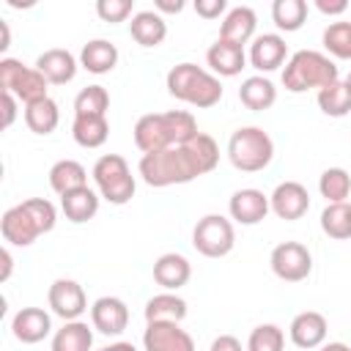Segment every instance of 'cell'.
<instances>
[{
  "mask_svg": "<svg viewBox=\"0 0 351 351\" xmlns=\"http://www.w3.org/2000/svg\"><path fill=\"white\" fill-rule=\"evenodd\" d=\"M228 211H230V219H236L239 225H258L266 219V214L271 211L269 206V195H263L261 189L255 186H247V189H236L228 200Z\"/></svg>",
  "mask_w": 351,
  "mask_h": 351,
  "instance_id": "13",
  "label": "cell"
},
{
  "mask_svg": "<svg viewBox=\"0 0 351 351\" xmlns=\"http://www.w3.org/2000/svg\"><path fill=\"white\" fill-rule=\"evenodd\" d=\"M195 11H197V16H203V19H217V16L228 14L230 8H228L225 0H195Z\"/></svg>",
  "mask_w": 351,
  "mask_h": 351,
  "instance_id": "41",
  "label": "cell"
},
{
  "mask_svg": "<svg viewBox=\"0 0 351 351\" xmlns=\"http://www.w3.org/2000/svg\"><path fill=\"white\" fill-rule=\"evenodd\" d=\"M156 14H178L184 11V0H156Z\"/></svg>",
  "mask_w": 351,
  "mask_h": 351,
  "instance_id": "45",
  "label": "cell"
},
{
  "mask_svg": "<svg viewBox=\"0 0 351 351\" xmlns=\"http://www.w3.org/2000/svg\"><path fill=\"white\" fill-rule=\"evenodd\" d=\"M274 143L261 126H239L228 140V159L241 173H258L269 167Z\"/></svg>",
  "mask_w": 351,
  "mask_h": 351,
  "instance_id": "5",
  "label": "cell"
},
{
  "mask_svg": "<svg viewBox=\"0 0 351 351\" xmlns=\"http://www.w3.org/2000/svg\"><path fill=\"white\" fill-rule=\"evenodd\" d=\"M0 258H3V271H0V282H5V280L11 277V266H14V261H11V252H8V250H3V252H0Z\"/></svg>",
  "mask_w": 351,
  "mask_h": 351,
  "instance_id": "46",
  "label": "cell"
},
{
  "mask_svg": "<svg viewBox=\"0 0 351 351\" xmlns=\"http://www.w3.org/2000/svg\"><path fill=\"white\" fill-rule=\"evenodd\" d=\"M239 101L247 107V110H269L274 101H277V88L271 80H266L263 74H255V77H247L239 88Z\"/></svg>",
  "mask_w": 351,
  "mask_h": 351,
  "instance_id": "27",
  "label": "cell"
},
{
  "mask_svg": "<svg viewBox=\"0 0 351 351\" xmlns=\"http://www.w3.org/2000/svg\"><path fill=\"white\" fill-rule=\"evenodd\" d=\"M90 176H93V184H96L99 195L107 203L123 206V203H129L134 197L137 184H134V176H132V170H129V165H126V159L121 154L99 156L93 170H90Z\"/></svg>",
  "mask_w": 351,
  "mask_h": 351,
  "instance_id": "6",
  "label": "cell"
},
{
  "mask_svg": "<svg viewBox=\"0 0 351 351\" xmlns=\"http://www.w3.org/2000/svg\"><path fill=\"white\" fill-rule=\"evenodd\" d=\"M315 8L321 14H326V16H337V14H343L348 8V3L346 0H315Z\"/></svg>",
  "mask_w": 351,
  "mask_h": 351,
  "instance_id": "44",
  "label": "cell"
},
{
  "mask_svg": "<svg viewBox=\"0 0 351 351\" xmlns=\"http://www.w3.org/2000/svg\"><path fill=\"white\" fill-rule=\"evenodd\" d=\"M25 123L36 134H52L58 129V123H60L58 101L47 96V99H38V101L25 104Z\"/></svg>",
  "mask_w": 351,
  "mask_h": 351,
  "instance_id": "29",
  "label": "cell"
},
{
  "mask_svg": "<svg viewBox=\"0 0 351 351\" xmlns=\"http://www.w3.org/2000/svg\"><path fill=\"white\" fill-rule=\"evenodd\" d=\"M318 192L326 203H346L351 195V176L343 167H326L318 178Z\"/></svg>",
  "mask_w": 351,
  "mask_h": 351,
  "instance_id": "35",
  "label": "cell"
},
{
  "mask_svg": "<svg viewBox=\"0 0 351 351\" xmlns=\"http://www.w3.org/2000/svg\"><path fill=\"white\" fill-rule=\"evenodd\" d=\"M321 230L337 241L351 239V203H326L321 211Z\"/></svg>",
  "mask_w": 351,
  "mask_h": 351,
  "instance_id": "33",
  "label": "cell"
},
{
  "mask_svg": "<svg viewBox=\"0 0 351 351\" xmlns=\"http://www.w3.org/2000/svg\"><path fill=\"white\" fill-rule=\"evenodd\" d=\"M0 30H3V41H0V49L5 52V49L11 47V33H8V25H5V22H0Z\"/></svg>",
  "mask_w": 351,
  "mask_h": 351,
  "instance_id": "48",
  "label": "cell"
},
{
  "mask_svg": "<svg viewBox=\"0 0 351 351\" xmlns=\"http://www.w3.org/2000/svg\"><path fill=\"white\" fill-rule=\"evenodd\" d=\"M0 233H3V239H5L8 244H14V247H30V244L41 236L38 225L33 222V217L27 214V208H25L22 203L3 211Z\"/></svg>",
  "mask_w": 351,
  "mask_h": 351,
  "instance_id": "16",
  "label": "cell"
},
{
  "mask_svg": "<svg viewBox=\"0 0 351 351\" xmlns=\"http://www.w3.org/2000/svg\"><path fill=\"white\" fill-rule=\"evenodd\" d=\"M16 96L14 93H5L3 90V129H8L11 123H14V118H16Z\"/></svg>",
  "mask_w": 351,
  "mask_h": 351,
  "instance_id": "43",
  "label": "cell"
},
{
  "mask_svg": "<svg viewBox=\"0 0 351 351\" xmlns=\"http://www.w3.org/2000/svg\"><path fill=\"white\" fill-rule=\"evenodd\" d=\"M99 197H101V195L93 192L90 186H80V189H71V192H66V195L60 197V208H63V214H66L69 222L82 225V222H88V219L96 217V211H99Z\"/></svg>",
  "mask_w": 351,
  "mask_h": 351,
  "instance_id": "23",
  "label": "cell"
},
{
  "mask_svg": "<svg viewBox=\"0 0 351 351\" xmlns=\"http://www.w3.org/2000/svg\"><path fill=\"white\" fill-rule=\"evenodd\" d=\"M110 93L104 85H88L74 99V115H107Z\"/></svg>",
  "mask_w": 351,
  "mask_h": 351,
  "instance_id": "36",
  "label": "cell"
},
{
  "mask_svg": "<svg viewBox=\"0 0 351 351\" xmlns=\"http://www.w3.org/2000/svg\"><path fill=\"white\" fill-rule=\"evenodd\" d=\"M269 263H271V271L280 280H285V282H302L313 271V255L299 241H282V244H277L271 250V255H269Z\"/></svg>",
  "mask_w": 351,
  "mask_h": 351,
  "instance_id": "9",
  "label": "cell"
},
{
  "mask_svg": "<svg viewBox=\"0 0 351 351\" xmlns=\"http://www.w3.org/2000/svg\"><path fill=\"white\" fill-rule=\"evenodd\" d=\"M145 324H154V321H176L181 324L186 318V302L176 293H156L145 302Z\"/></svg>",
  "mask_w": 351,
  "mask_h": 351,
  "instance_id": "31",
  "label": "cell"
},
{
  "mask_svg": "<svg viewBox=\"0 0 351 351\" xmlns=\"http://www.w3.org/2000/svg\"><path fill=\"white\" fill-rule=\"evenodd\" d=\"M49 186L63 197L71 189L88 186V170L77 159H60L49 167Z\"/></svg>",
  "mask_w": 351,
  "mask_h": 351,
  "instance_id": "30",
  "label": "cell"
},
{
  "mask_svg": "<svg viewBox=\"0 0 351 351\" xmlns=\"http://www.w3.org/2000/svg\"><path fill=\"white\" fill-rule=\"evenodd\" d=\"M247 58H250L252 69L269 74V71H277V69L285 63V58H288V44H285V38H282L280 33H261V36L252 38Z\"/></svg>",
  "mask_w": 351,
  "mask_h": 351,
  "instance_id": "15",
  "label": "cell"
},
{
  "mask_svg": "<svg viewBox=\"0 0 351 351\" xmlns=\"http://www.w3.org/2000/svg\"><path fill=\"white\" fill-rule=\"evenodd\" d=\"M285 332L277 324H261L247 337V351H282Z\"/></svg>",
  "mask_w": 351,
  "mask_h": 351,
  "instance_id": "38",
  "label": "cell"
},
{
  "mask_svg": "<svg viewBox=\"0 0 351 351\" xmlns=\"http://www.w3.org/2000/svg\"><path fill=\"white\" fill-rule=\"evenodd\" d=\"M47 302H49L52 313L63 321H80V315L88 310V296H85L82 285L69 277H60L49 285Z\"/></svg>",
  "mask_w": 351,
  "mask_h": 351,
  "instance_id": "10",
  "label": "cell"
},
{
  "mask_svg": "<svg viewBox=\"0 0 351 351\" xmlns=\"http://www.w3.org/2000/svg\"><path fill=\"white\" fill-rule=\"evenodd\" d=\"M197 121L186 110L148 112L134 123V145L143 154H156L173 145H184L197 134Z\"/></svg>",
  "mask_w": 351,
  "mask_h": 351,
  "instance_id": "2",
  "label": "cell"
},
{
  "mask_svg": "<svg viewBox=\"0 0 351 351\" xmlns=\"http://www.w3.org/2000/svg\"><path fill=\"white\" fill-rule=\"evenodd\" d=\"M324 47L340 60H351V22H332L324 30Z\"/></svg>",
  "mask_w": 351,
  "mask_h": 351,
  "instance_id": "37",
  "label": "cell"
},
{
  "mask_svg": "<svg viewBox=\"0 0 351 351\" xmlns=\"http://www.w3.org/2000/svg\"><path fill=\"white\" fill-rule=\"evenodd\" d=\"M99 351H137V348L132 343H126V340H118V343H110V346H104Z\"/></svg>",
  "mask_w": 351,
  "mask_h": 351,
  "instance_id": "47",
  "label": "cell"
},
{
  "mask_svg": "<svg viewBox=\"0 0 351 351\" xmlns=\"http://www.w3.org/2000/svg\"><path fill=\"white\" fill-rule=\"evenodd\" d=\"M118 63V47L107 38H93L80 52V66L90 74H110Z\"/></svg>",
  "mask_w": 351,
  "mask_h": 351,
  "instance_id": "25",
  "label": "cell"
},
{
  "mask_svg": "<svg viewBox=\"0 0 351 351\" xmlns=\"http://www.w3.org/2000/svg\"><path fill=\"white\" fill-rule=\"evenodd\" d=\"M318 107L324 115L329 118H343L351 112V88L346 85V80H335L332 85L318 90Z\"/></svg>",
  "mask_w": 351,
  "mask_h": 351,
  "instance_id": "32",
  "label": "cell"
},
{
  "mask_svg": "<svg viewBox=\"0 0 351 351\" xmlns=\"http://www.w3.org/2000/svg\"><path fill=\"white\" fill-rule=\"evenodd\" d=\"M189 277H192V263L178 252H165L154 263V280L165 291H178L181 285L189 282Z\"/></svg>",
  "mask_w": 351,
  "mask_h": 351,
  "instance_id": "22",
  "label": "cell"
},
{
  "mask_svg": "<svg viewBox=\"0 0 351 351\" xmlns=\"http://www.w3.org/2000/svg\"><path fill=\"white\" fill-rule=\"evenodd\" d=\"M11 332L19 343H41L49 332H52V318L47 310L41 307H22L14 318H11Z\"/></svg>",
  "mask_w": 351,
  "mask_h": 351,
  "instance_id": "18",
  "label": "cell"
},
{
  "mask_svg": "<svg viewBox=\"0 0 351 351\" xmlns=\"http://www.w3.org/2000/svg\"><path fill=\"white\" fill-rule=\"evenodd\" d=\"M271 19L280 30L293 33L307 19V3L304 0H274L271 3Z\"/></svg>",
  "mask_w": 351,
  "mask_h": 351,
  "instance_id": "34",
  "label": "cell"
},
{
  "mask_svg": "<svg viewBox=\"0 0 351 351\" xmlns=\"http://www.w3.org/2000/svg\"><path fill=\"white\" fill-rule=\"evenodd\" d=\"M134 0H99L96 3V14L104 22H123L126 16H132Z\"/></svg>",
  "mask_w": 351,
  "mask_h": 351,
  "instance_id": "40",
  "label": "cell"
},
{
  "mask_svg": "<svg viewBox=\"0 0 351 351\" xmlns=\"http://www.w3.org/2000/svg\"><path fill=\"white\" fill-rule=\"evenodd\" d=\"M206 63L217 77H236L247 66V55H244V47L217 38L206 52Z\"/></svg>",
  "mask_w": 351,
  "mask_h": 351,
  "instance_id": "19",
  "label": "cell"
},
{
  "mask_svg": "<svg viewBox=\"0 0 351 351\" xmlns=\"http://www.w3.org/2000/svg\"><path fill=\"white\" fill-rule=\"evenodd\" d=\"M219 165V145L211 134L197 132L189 143L173 145L156 154H143L137 173L148 186L165 189L173 184H189Z\"/></svg>",
  "mask_w": 351,
  "mask_h": 351,
  "instance_id": "1",
  "label": "cell"
},
{
  "mask_svg": "<svg viewBox=\"0 0 351 351\" xmlns=\"http://www.w3.org/2000/svg\"><path fill=\"white\" fill-rule=\"evenodd\" d=\"M90 324L101 335H121L129 326V307L118 296H99L90 304Z\"/></svg>",
  "mask_w": 351,
  "mask_h": 351,
  "instance_id": "14",
  "label": "cell"
},
{
  "mask_svg": "<svg viewBox=\"0 0 351 351\" xmlns=\"http://www.w3.org/2000/svg\"><path fill=\"white\" fill-rule=\"evenodd\" d=\"M93 348V326L85 321H66L52 335V351H90Z\"/></svg>",
  "mask_w": 351,
  "mask_h": 351,
  "instance_id": "28",
  "label": "cell"
},
{
  "mask_svg": "<svg viewBox=\"0 0 351 351\" xmlns=\"http://www.w3.org/2000/svg\"><path fill=\"white\" fill-rule=\"evenodd\" d=\"M129 33L140 47H159L167 36V22L156 11H137L129 22Z\"/></svg>",
  "mask_w": 351,
  "mask_h": 351,
  "instance_id": "24",
  "label": "cell"
},
{
  "mask_svg": "<svg viewBox=\"0 0 351 351\" xmlns=\"http://www.w3.org/2000/svg\"><path fill=\"white\" fill-rule=\"evenodd\" d=\"M346 85H348V88H351V71H348V77H346Z\"/></svg>",
  "mask_w": 351,
  "mask_h": 351,
  "instance_id": "50",
  "label": "cell"
},
{
  "mask_svg": "<svg viewBox=\"0 0 351 351\" xmlns=\"http://www.w3.org/2000/svg\"><path fill=\"white\" fill-rule=\"evenodd\" d=\"M269 206L271 211L280 217V219H302L310 208V195H307V186L299 184V181H282L274 186V192L269 195Z\"/></svg>",
  "mask_w": 351,
  "mask_h": 351,
  "instance_id": "12",
  "label": "cell"
},
{
  "mask_svg": "<svg viewBox=\"0 0 351 351\" xmlns=\"http://www.w3.org/2000/svg\"><path fill=\"white\" fill-rule=\"evenodd\" d=\"M318 351H351V346H346V343H324Z\"/></svg>",
  "mask_w": 351,
  "mask_h": 351,
  "instance_id": "49",
  "label": "cell"
},
{
  "mask_svg": "<svg viewBox=\"0 0 351 351\" xmlns=\"http://www.w3.org/2000/svg\"><path fill=\"white\" fill-rule=\"evenodd\" d=\"M167 93L178 101H186L197 110H208L222 99V82L217 74L195 66V63H176L167 71Z\"/></svg>",
  "mask_w": 351,
  "mask_h": 351,
  "instance_id": "3",
  "label": "cell"
},
{
  "mask_svg": "<svg viewBox=\"0 0 351 351\" xmlns=\"http://www.w3.org/2000/svg\"><path fill=\"white\" fill-rule=\"evenodd\" d=\"M255 27H258V16H255V11H252L250 5H233V8L225 14V19H222L219 38L244 47L247 41H252Z\"/></svg>",
  "mask_w": 351,
  "mask_h": 351,
  "instance_id": "21",
  "label": "cell"
},
{
  "mask_svg": "<svg viewBox=\"0 0 351 351\" xmlns=\"http://www.w3.org/2000/svg\"><path fill=\"white\" fill-rule=\"evenodd\" d=\"M47 77L36 69V66H25L14 58H3L0 60V88L5 93H14L22 104L47 99Z\"/></svg>",
  "mask_w": 351,
  "mask_h": 351,
  "instance_id": "7",
  "label": "cell"
},
{
  "mask_svg": "<svg viewBox=\"0 0 351 351\" xmlns=\"http://www.w3.org/2000/svg\"><path fill=\"white\" fill-rule=\"evenodd\" d=\"M208 351H247V348L241 346L239 337H233V335H219V337H214V343H211Z\"/></svg>",
  "mask_w": 351,
  "mask_h": 351,
  "instance_id": "42",
  "label": "cell"
},
{
  "mask_svg": "<svg viewBox=\"0 0 351 351\" xmlns=\"http://www.w3.org/2000/svg\"><path fill=\"white\" fill-rule=\"evenodd\" d=\"M335 80H340V71L335 60L318 49H299L285 60L282 69V85L291 93H304L310 88H326Z\"/></svg>",
  "mask_w": 351,
  "mask_h": 351,
  "instance_id": "4",
  "label": "cell"
},
{
  "mask_svg": "<svg viewBox=\"0 0 351 351\" xmlns=\"http://www.w3.org/2000/svg\"><path fill=\"white\" fill-rule=\"evenodd\" d=\"M326 329H329L326 318L318 310H304V313L293 315L288 335H291V343L296 348H321L326 340Z\"/></svg>",
  "mask_w": 351,
  "mask_h": 351,
  "instance_id": "17",
  "label": "cell"
},
{
  "mask_svg": "<svg viewBox=\"0 0 351 351\" xmlns=\"http://www.w3.org/2000/svg\"><path fill=\"white\" fill-rule=\"evenodd\" d=\"M22 206L27 208V214L33 217V222L38 225L41 233H49V230L55 228L58 211H55V206H52L47 197H27V200H22Z\"/></svg>",
  "mask_w": 351,
  "mask_h": 351,
  "instance_id": "39",
  "label": "cell"
},
{
  "mask_svg": "<svg viewBox=\"0 0 351 351\" xmlns=\"http://www.w3.org/2000/svg\"><path fill=\"white\" fill-rule=\"evenodd\" d=\"M36 69L47 77L49 85H66L74 80L77 74V58L69 52V49H60V47H52L47 52H41L36 58Z\"/></svg>",
  "mask_w": 351,
  "mask_h": 351,
  "instance_id": "20",
  "label": "cell"
},
{
  "mask_svg": "<svg viewBox=\"0 0 351 351\" xmlns=\"http://www.w3.org/2000/svg\"><path fill=\"white\" fill-rule=\"evenodd\" d=\"M236 244V230L233 222L222 214H206L197 219L192 230V247L206 255V258H222L233 250Z\"/></svg>",
  "mask_w": 351,
  "mask_h": 351,
  "instance_id": "8",
  "label": "cell"
},
{
  "mask_svg": "<svg viewBox=\"0 0 351 351\" xmlns=\"http://www.w3.org/2000/svg\"><path fill=\"white\" fill-rule=\"evenodd\" d=\"M145 351H195V340L176 321H154L143 332Z\"/></svg>",
  "mask_w": 351,
  "mask_h": 351,
  "instance_id": "11",
  "label": "cell"
},
{
  "mask_svg": "<svg viewBox=\"0 0 351 351\" xmlns=\"http://www.w3.org/2000/svg\"><path fill=\"white\" fill-rule=\"evenodd\" d=\"M71 137L82 148H101L110 137L107 115H74Z\"/></svg>",
  "mask_w": 351,
  "mask_h": 351,
  "instance_id": "26",
  "label": "cell"
}]
</instances>
